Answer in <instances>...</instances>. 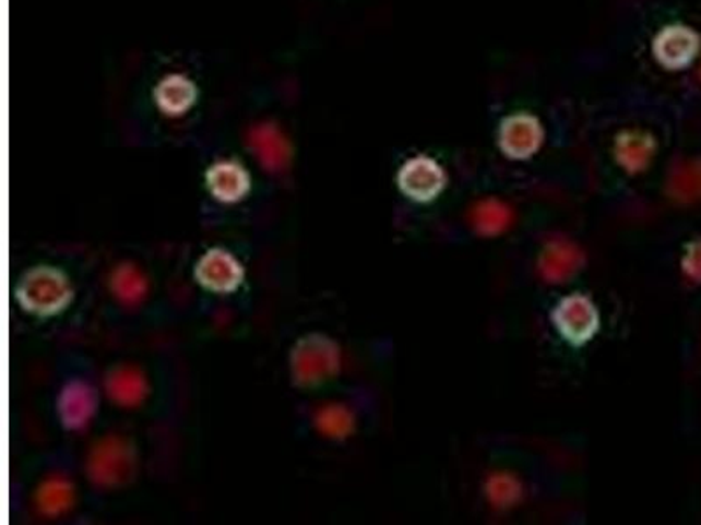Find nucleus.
Listing matches in <instances>:
<instances>
[{
	"label": "nucleus",
	"mask_w": 701,
	"mask_h": 525,
	"mask_svg": "<svg viewBox=\"0 0 701 525\" xmlns=\"http://www.w3.org/2000/svg\"><path fill=\"white\" fill-rule=\"evenodd\" d=\"M399 188L414 202H431L444 191L448 176L439 162L430 156H416L402 165L399 172Z\"/></svg>",
	"instance_id": "obj_5"
},
{
	"label": "nucleus",
	"mask_w": 701,
	"mask_h": 525,
	"mask_svg": "<svg viewBox=\"0 0 701 525\" xmlns=\"http://www.w3.org/2000/svg\"><path fill=\"white\" fill-rule=\"evenodd\" d=\"M197 100L195 84L188 80L187 75H165L161 83L156 84L155 102L161 111L169 116H181L190 109Z\"/></svg>",
	"instance_id": "obj_17"
},
{
	"label": "nucleus",
	"mask_w": 701,
	"mask_h": 525,
	"mask_svg": "<svg viewBox=\"0 0 701 525\" xmlns=\"http://www.w3.org/2000/svg\"><path fill=\"white\" fill-rule=\"evenodd\" d=\"M680 265H682V272L689 281L701 284V239L689 243Z\"/></svg>",
	"instance_id": "obj_22"
},
{
	"label": "nucleus",
	"mask_w": 701,
	"mask_h": 525,
	"mask_svg": "<svg viewBox=\"0 0 701 525\" xmlns=\"http://www.w3.org/2000/svg\"><path fill=\"white\" fill-rule=\"evenodd\" d=\"M544 127L537 116L514 112L507 116L498 130L500 150L512 159H528L542 147Z\"/></svg>",
	"instance_id": "obj_8"
},
{
	"label": "nucleus",
	"mask_w": 701,
	"mask_h": 525,
	"mask_svg": "<svg viewBox=\"0 0 701 525\" xmlns=\"http://www.w3.org/2000/svg\"><path fill=\"white\" fill-rule=\"evenodd\" d=\"M106 393L116 405L123 406V408H133V406H139L146 399L147 393H150V385H147L143 371L124 365V367L115 368L107 375Z\"/></svg>",
	"instance_id": "obj_14"
},
{
	"label": "nucleus",
	"mask_w": 701,
	"mask_h": 525,
	"mask_svg": "<svg viewBox=\"0 0 701 525\" xmlns=\"http://www.w3.org/2000/svg\"><path fill=\"white\" fill-rule=\"evenodd\" d=\"M314 425L323 437L344 440L355 431V414L341 403L321 406L314 417Z\"/></svg>",
	"instance_id": "obj_20"
},
{
	"label": "nucleus",
	"mask_w": 701,
	"mask_h": 525,
	"mask_svg": "<svg viewBox=\"0 0 701 525\" xmlns=\"http://www.w3.org/2000/svg\"><path fill=\"white\" fill-rule=\"evenodd\" d=\"M98 397L95 389L83 380H72L58 397V415L67 429L80 431L90 425L97 410Z\"/></svg>",
	"instance_id": "obj_12"
},
{
	"label": "nucleus",
	"mask_w": 701,
	"mask_h": 525,
	"mask_svg": "<svg viewBox=\"0 0 701 525\" xmlns=\"http://www.w3.org/2000/svg\"><path fill=\"white\" fill-rule=\"evenodd\" d=\"M138 469V454L129 440L109 434L95 443L90 452L86 473L95 486L103 489L124 486Z\"/></svg>",
	"instance_id": "obj_3"
},
{
	"label": "nucleus",
	"mask_w": 701,
	"mask_h": 525,
	"mask_svg": "<svg viewBox=\"0 0 701 525\" xmlns=\"http://www.w3.org/2000/svg\"><path fill=\"white\" fill-rule=\"evenodd\" d=\"M553 323L565 341L572 345H584L598 333V309L590 296L573 293L556 305Z\"/></svg>",
	"instance_id": "obj_4"
},
{
	"label": "nucleus",
	"mask_w": 701,
	"mask_h": 525,
	"mask_svg": "<svg viewBox=\"0 0 701 525\" xmlns=\"http://www.w3.org/2000/svg\"><path fill=\"white\" fill-rule=\"evenodd\" d=\"M195 277L209 291L231 293L245 281V269L225 249H211L200 258Z\"/></svg>",
	"instance_id": "obj_9"
},
{
	"label": "nucleus",
	"mask_w": 701,
	"mask_h": 525,
	"mask_svg": "<svg viewBox=\"0 0 701 525\" xmlns=\"http://www.w3.org/2000/svg\"><path fill=\"white\" fill-rule=\"evenodd\" d=\"M586 265V254L567 237H555L542 249L537 261L538 275L547 284L569 283Z\"/></svg>",
	"instance_id": "obj_7"
},
{
	"label": "nucleus",
	"mask_w": 701,
	"mask_h": 525,
	"mask_svg": "<svg viewBox=\"0 0 701 525\" xmlns=\"http://www.w3.org/2000/svg\"><path fill=\"white\" fill-rule=\"evenodd\" d=\"M74 298L69 278L51 266H36L20 278L16 300L23 309L36 315H55L62 312Z\"/></svg>",
	"instance_id": "obj_2"
},
{
	"label": "nucleus",
	"mask_w": 701,
	"mask_h": 525,
	"mask_svg": "<svg viewBox=\"0 0 701 525\" xmlns=\"http://www.w3.org/2000/svg\"><path fill=\"white\" fill-rule=\"evenodd\" d=\"M248 147L266 172H283L292 162V144L275 124H254L248 132Z\"/></svg>",
	"instance_id": "obj_10"
},
{
	"label": "nucleus",
	"mask_w": 701,
	"mask_h": 525,
	"mask_svg": "<svg viewBox=\"0 0 701 525\" xmlns=\"http://www.w3.org/2000/svg\"><path fill=\"white\" fill-rule=\"evenodd\" d=\"M656 151V139L640 129L622 130L614 144L617 165L631 176L645 172L653 165Z\"/></svg>",
	"instance_id": "obj_11"
},
{
	"label": "nucleus",
	"mask_w": 701,
	"mask_h": 525,
	"mask_svg": "<svg viewBox=\"0 0 701 525\" xmlns=\"http://www.w3.org/2000/svg\"><path fill=\"white\" fill-rule=\"evenodd\" d=\"M514 223V211L500 199L479 200L471 211V226L475 234L486 239L506 234Z\"/></svg>",
	"instance_id": "obj_16"
},
{
	"label": "nucleus",
	"mask_w": 701,
	"mask_h": 525,
	"mask_svg": "<svg viewBox=\"0 0 701 525\" xmlns=\"http://www.w3.org/2000/svg\"><path fill=\"white\" fill-rule=\"evenodd\" d=\"M209 191L223 203H236L251 190V177L242 165L236 162H218L209 168L205 176Z\"/></svg>",
	"instance_id": "obj_13"
},
{
	"label": "nucleus",
	"mask_w": 701,
	"mask_h": 525,
	"mask_svg": "<svg viewBox=\"0 0 701 525\" xmlns=\"http://www.w3.org/2000/svg\"><path fill=\"white\" fill-rule=\"evenodd\" d=\"M523 494V481L512 473L497 472L486 480V498L495 510H509V508L518 506Z\"/></svg>",
	"instance_id": "obj_21"
},
{
	"label": "nucleus",
	"mask_w": 701,
	"mask_h": 525,
	"mask_svg": "<svg viewBox=\"0 0 701 525\" xmlns=\"http://www.w3.org/2000/svg\"><path fill=\"white\" fill-rule=\"evenodd\" d=\"M700 48V34L682 23L666 25L657 32L653 40L654 58L670 71H679L694 62Z\"/></svg>",
	"instance_id": "obj_6"
},
{
	"label": "nucleus",
	"mask_w": 701,
	"mask_h": 525,
	"mask_svg": "<svg viewBox=\"0 0 701 525\" xmlns=\"http://www.w3.org/2000/svg\"><path fill=\"white\" fill-rule=\"evenodd\" d=\"M289 367L294 384L298 387L323 384L341 370V347L321 333L302 336L292 350Z\"/></svg>",
	"instance_id": "obj_1"
},
{
	"label": "nucleus",
	"mask_w": 701,
	"mask_h": 525,
	"mask_svg": "<svg viewBox=\"0 0 701 525\" xmlns=\"http://www.w3.org/2000/svg\"><path fill=\"white\" fill-rule=\"evenodd\" d=\"M37 508L40 513L57 516L71 510L74 503V487L66 477H51L37 490Z\"/></svg>",
	"instance_id": "obj_19"
},
{
	"label": "nucleus",
	"mask_w": 701,
	"mask_h": 525,
	"mask_svg": "<svg viewBox=\"0 0 701 525\" xmlns=\"http://www.w3.org/2000/svg\"><path fill=\"white\" fill-rule=\"evenodd\" d=\"M112 293L123 305L135 307L143 303L147 295V278L132 263H123L112 272Z\"/></svg>",
	"instance_id": "obj_18"
},
{
	"label": "nucleus",
	"mask_w": 701,
	"mask_h": 525,
	"mask_svg": "<svg viewBox=\"0 0 701 525\" xmlns=\"http://www.w3.org/2000/svg\"><path fill=\"white\" fill-rule=\"evenodd\" d=\"M698 75H700V80H701V65H700V71H698Z\"/></svg>",
	"instance_id": "obj_23"
},
{
	"label": "nucleus",
	"mask_w": 701,
	"mask_h": 525,
	"mask_svg": "<svg viewBox=\"0 0 701 525\" xmlns=\"http://www.w3.org/2000/svg\"><path fill=\"white\" fill-rule=\"evenodd\" d=\"M666 194L679 205L701 203V158L679 159L670 168Z\"/></svg>",
	"instance_id": "obj_15"
}]
</instances>
